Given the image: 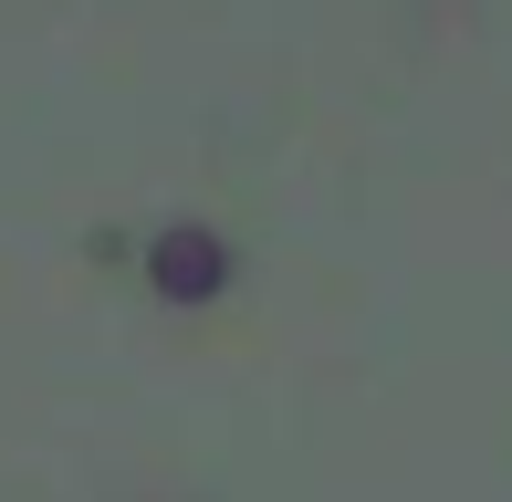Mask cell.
Returning <instances> with one entry per match:
<instances>
[{"mask_svg": "<svg viewBox=\"0 0 512 502\" xmlns=\"http://www.w3.org/2000/svg\"><path fill=\"white\" fill-rule=\"evenodd\" d=\"M147 283L168 293V304H209V293L230 283V251H220V231H157V251H147Z\"/></svg>", "mask_w": 512, "mask_h": 502, "instance_id": "1", "label": "cell"}]
</instances>
